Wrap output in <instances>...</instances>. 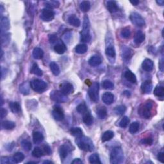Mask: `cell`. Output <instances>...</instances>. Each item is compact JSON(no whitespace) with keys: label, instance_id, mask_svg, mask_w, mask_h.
Returning a JSON list of instances; mask_svg holds the SVG:
<instances>
[{"label":"cell","instance_id":"1","mask_svg":"<svg viewBox=\"0 0 164 164\" xmlns=\"http://www.w3.org/2000/svg\"><path fill=\"white\" fill-rule=\"evenodd\" d=\"M76 143L80 150L85 151H92L94 149L92 141L89 138L81 136L76 140Z\"/></svg>","mask_w":164,"mask_h":164},{"label":"cell","instance_id":"2","mask_svg":"<svg viewBox=\"0 0 164 164\" xmlns=\"http://www.w3.org/2000/svg\"><path fill=\"white\" fill-rule=\"evenodd\" d=\"M153 101L149 100L144 104L141 106L138 112L141 117L145 118V119H149L151 117L152 111H153Z\"/></svg>","mask_w":164,"mask_h":164},{"label":"cell","instance_id":"3","mask_svg":"<svg viewBox=\"0 0 164 164\" xmlns=\"http://www.w3.org/2000/svg\"><path fill=\"white\" fill-rule=\"evenodd\" d=\"M124 156L122 149L119 147H115L112 151L110 161L112 164H119L124 162Z\"/></svg>","mask_w":164,"mask_h":164},{"label":"cell","instance_id":"4","mask_svg":"<svg viewBox=\"0 0 164 164\" xmlns=\"http://www.w3.org/2000/svg\"><path fill=\"white\" fill-rule=\"evenodd\" d=\"M80 40L83 42H89L91 40V35L90 34V23L89 18L85 16L83 30L80 33Z\"/></svg>","mask_w":164,"mask_h":164},{"label":"cell","instance_id":"5","mask_svg":"<svg viewBox=\"0 0 164 164\" xmlns=\"http://www.w3.org/2000/svg\"><path fill=\"white\" fill-rule=\"evenodd\" d=\"M99 85L98 82H94L91 84L88 94L90 100L93 102H98L99 100Z\"/></svg>","mask_w":164,"mask_h":164},{"label":"cell","instance_id":"6","mask_svg":"<svg viewBox=\"0 0 164 164\" xmlns=\"http://www.w3.org/2000/svg\"><path fill=\"white\" fill-rule=\"evenodd\" d=\"M30 87L35 92L41 93L46 89L47 84L43 80L35 79L30 81Z\"/></svg>","mask_w":164,"mask_h":164},{"label":"cell","instance_id":"7","mask_svg":"<svg viewBox=\"0 0 164 164\" xmlns=\"http://www.w3.org/2000/svg\"><path fill=\"white\" fill-rule=\"evenodd\" d=\"M50 98L56 103H63L68 101L67 96L64 95L60 90H54L50 93Z\"/></svg>","mask_w":164,"mask_h":164},{"label":"cell","instance_id":"8","mask_svg":"<svg viewBox=\"0 0 164 164\" xmlns=\"http://www.w3.org/2000/svg\"><path fill=\"white\" fill-rule=\"evenodd\" d=\"M130 19L133 25L139 27L144 26L145 24L144 18L136 12H133L130 14Z\"/></svg>","mask_w":164,"mask_h":164},{"label":"cell","instance_id":"9","mask_svg":"<svg viewBox=\"0 0 164 164\" xmlns=\"http://www.w3.org/2000/svg\"><path fill=\"white\" fill-rule=\"evenodd\" d=\"M54 17V11L50 8H44L42 10L41 18L45 22H49L52 21Z\"/></svg>","mask_w":164,"mask_h":164},{"label":"cell","instance_id":"10","mask_svg":"<svg viewBox=\"0 0 164 164\" xmlns=\"http://www.w3.org/2000/svg\"><path fill=\"white\" fill-rule=\"evenodd\" d=\"M52 115L54 119L58 121H61L64 118V113L62 108L59 106H54L52 112Z\"/></svg>","mask_w":164,"mask_h":164},{"label":"cell","instance_id":"11","mask_svg":"<svg viewBox=\"0 0 164 164\" xmlns=\"http://www.w3.org/2000/svg\"><path fill=\"white\" fill-rule=\"evenodd\" d=\"M72 150L71 145L68 144H64L62 145L59 148V154L61 160H64L68 156L70 152Z\"/></svg>","mask_w":164,"mask_h":164},{"label":"cell","instance_id":"12","mask_svg":"<svg viewBox=\"0 0 164 164\" xmlns=\"http://www.w3.org/2000/svg\"><path fill=\"white\" fill-rule=\"evenodd\" d=\"M60 91L65 96H68L71 94L73 91V86L72 85L68 82H65L60 85Z\"/></svg>","mask_w":164,"mask_h":164},{"label":"cell","instance_id":"13","mask_svg":"<svg viewBox=\"0 0 164 164\" xmlns=\"http://www.w3.org/2000/svg\"><path fill=\"white\" fill-rule=\"evenodd\" d=\"M10 28V21L6 17H2L1 18V24H0V29H1V33H5Z\"/></svg>","mask_w":164,"mask_h":164},{"label":"cell","instance_id":"14","mask_svg":"<svg viewBox=\"0 0 164 164\" xmlns=\"http://www.w3.org/2000/svg\"><path fill=\"white\" fill-rule=\"evenodd\" d=\"M153 89V84L150 80L145 81L141 85V91L144 94H149Z\"/></svg>","mask_w":164,"mask_h":164},{"label":"cell","instance_id":"15","mask_svg":"<svg viewBox=\"0 0 164 164\" xmlns=\"http://www.w3.org/2000/svg\"><path fill=\"white\" fill-rule=\"evenodd\" d=\"M103 103L107 105H111L114 101V95L111 92H105L102 96Z\"/></svg>","mask_w":164,"mask_h":164},{"label":"cell","instance_id":"16","mask_svg":"<svg viewBox=\"0 0 164 164\" xmlns=\"http://www.w3.org/2000/svg\"><path fill=\"white\" fill-rule=\"evenodd\" d=\"M142 69H143L144 71L147 72H150L153 69V67H154L153 62L152 61L151 59H145L144 60V62H142Z\"/></svg>","mask_w":164,"mask_h":164},{"label":"cell","instance_id":"17","mask_svg":"<svg viewBox=\"0 0 164 164\" xmlns=\"http://www.w3.org/2000/svg\"><path fill=\"white\" fill-rule=\"evenodd\" d=\"M107 7L110 13H115L119 10V7L115 1H108L107 2Z\"/></svg>","mask_w":164,"mask_h":164},{"label":"cell","instance_id":"18","mask_svg":"<svg viewBox=\"0 0 164 164\" xmlns=\"http://www.w3.org/2000/svg\"><path fill=\"white\" fill-rule=\"evenodd\" d=\"M102 62L101 59L98 55L92 56L89 60V64L92 67H96L101 64Z\"/></svg>","mask_w":164,"mask_h":164},{"label":"cell","instance_id":"19","mask_svg":"<svg viewBox=\"0 0 164 164\" xmlns=\"http://www.w3.org/2000/svg\"><path fill=\"white\" fill-rule=\"evenodd\" d=\"M44 137L40 132H34L33 133V141L35 144H39L44 141Z\"/></svg>","mask_w":164,"mask_h":164},{"label":"cell","instance_id":"20","mask_svg":"<svg viewBox=\"0 0 164 164\" xmlns=\"http://www.w3.org/2000/svg\"><path fill=\"white\" fill-rule=\"evenodd\" d=\"M133 54V50L129 48H124L122 51V57L124 60H129Z\"/></svg>","mask_w":164,"mask_h":164},{"label":"cell","instance_id":"21","mask_svg":"<svg viewBox=\"0 0 164 164\" xmlns=\"http://www.w3.org/2000/svg\"><path fill=\"white\" fill-rule=\"evenodd\" d=\"M83 121L87 126H91L93 124V117L89 111H87L86 113L83 114Z\"/></svg>","mask_w":164,"mask_h":164},{"label":"cell","instance_id":"22","mask_svg":"<svg viewBox=\"0 0 164 164\" xmlns=\"http://www.w3.org/2000/svg\"><path fill=\"white\" fill-rule=\"evenodd\" d=\"M68 23L74 27H79L81 25L80 20L75 15H72L68 18Z\"/></svg>","mask_w":164,"mask_h":164},{"label":"cell","instance_id":"23","mask_svg":"<svg viewBox=\"0 0 164 164\" xmlns=\"http://www.w3.org/2000/svg\"><path fill=\"white\" fill-rule=\"evenodd\" d=\"M33 57L35 59L41 60L44 57V51L40 48H35L33 51Z\"/></svg>","mask_w":164,"mask_h":164},{"label":"cell","instance_id":"24","mask_svg":"<svg viewBox=\"0 0 164 164\" xmlns=\"http://www.w3.org/2000/svg\"><path fill=\"white\" fill-rule=\"evenodd\" d=\"M124 77L130 83H135L136 82V78L135 74H133L131 71H126L124 73Z\"/></svg>","mask_w":164,"mask_h":164},{"label":"cell","instance_id":"25","mask_svg":"<svg viewBox=\"0 0 164 164\" xmlns=\"http://www.w3.org/2000/svg\"><path fill=\"white\" fill-rule=\"evenodd\" d=\"M145 39V35L141 31H138L135 33L134 37V42L136 44H141Z\"/></svg>","mask_w":164,"mask_h":164},{"label":"cell","instance_id":"26","mask_svg":"<svg viewBox=\"0 0 164 164\" xmlns=\"http://www.w3.org/2000/svg\"><path fill=\"white\" fill-rule=\"evenodd\" d=\"M54 50L59 54H62L65 52L66 47L63 43H58L54 46Z\"/></svg>","mask_w":164,"mask_h":164},{"label":"cell","instance_id":"27","mask_svg":"<svg viewBox=\"0 0 164 164\" xmlns=\"http://www.w3.org/2000/svg\"><path fill=\"white\" fill-rule=\"evenodd\" d=\"M50 68L52 73L54 76H59L60 73V69L59 66L58 65L57 63L52 62L50 63Z\"/></svg>","mask_w":164,"mask_h":164},{"label":"cell","instance_id":"28","mask_svg":"<svg viewBox=\"0 0 164 164\" xmlns=\"http://www.w3.org/2000/svg\"><path fill=\"white\" fill-rule=\"evenodd\" d=\"M97 115L99 119H103L107 116V110L105 107H100L97 110Z\"/></svg>","mask_w":164,"mask_h":164},{"label":"cell","instance_id":"29","mask_svg":"<svg viewBox=\"0 0 164 164\" xmlns=\"http://www.w3.org/2000/svg\"><path fill=\"white\" fill-rule=\"evenodd\" d=\"M70 133H71V134L72 136H74L76 138L81 137V136L83 135V131H82L81 129L80 128V127H72V128L70 130Z\"/></svg>","mask_w":164,"mask_h":164},{"label":"cell","instance_id":"30","mask_svg":"<svg viewBox=\"0 0 164 164\" xmlns=\"http://www.w3.org/2000/svg\"><path fill=\"white\" fill-rule=\"evenodd\" d=\"M114 136V133L112 131H110V130H108V131L105 132L104 133H103L101 138V141L103 142H107L110 141V140H111L112 139H113Z\"/></svg>","mask_w":164,"mask_h":164},{"label":"cell","instance_id":"31","mask_svg":"<svg viewBox=\"0 0 164 164\" xmlns=\"http://www.w3.org/2000/svg\"><path fill=\"white\" fill-rule=\"evenodd\" d=\"M9 107H10L12 112L14 114H17L21 111V106L19 103L17 102H10L9 103Z\"/></svg>","mask_w":164,"mask_h":164},{"label":"cell","instance_id":"32","mask_svg":"<svg viewBox=\"0 0 164 164\" xmlns=\"http://www.w3.org/2000/svg\"><path fill=\"white\" fill-rule=\"evenodd\" d=\"M3 128L5 130H12L16 127V123L13 121H5L1 124Z\"/></svg>","mask_w":164,"mask_h":164},{"label":"cell","instance_id":"33","mask_svg":"<svg viewBox=\"0 0 164 164\" xmlns=\"http://www.w3.org/2000/svg\"><path fill=\"white\" fill-rule=\"evenodd\" d=\"M30 72H31L32 74L39 76H42V70L39 68V67L36 63L33 64L32 69L30 70Z\"/></svg>","mask_w":164,"mask_h":164},{"label":"cell","instance_id":"34","mask_svg":"<svg viewBox=\"0 0 164 164\" xmlns=\"http://www.w3.org/2000/svg\"><path fill=\"white\" fill-rule=\"evenodd\" d=\"M87 46L86 44H79L78 45H76V47L75 48V51L76 53L78 54H84L87 51Z\"/></svg>","mask_w":164,"mask_h":164},{"label":"cell","instance_id":"35","mask_svg":"<svg viewBox=\"0 0 164 164\" xmlns=\"http://www.w3.org/2000/svg\"><path fill=\"white\" fill-rule=\"evenodd\" d=\"M89 162L92 164H101V162L100 160L99 156L97 153H94L89 156Z\"/></svg>","mask_w":164,"mask_h":164},{"label":"cell","instance_id":"36","mask_svg":"<svg viewBox=\"0 0 164 164\" xmlns=\"http://www.w3.org/2000/svg\"><path fill=\"white\" fill-rule=\"evenodd\" d=\"M10 33H4L1 34V44L3 46H7L10 43Z\"/></svg>","mask_w":164,"mask_h":164},{"label":"cell","instance_id":"37","mask_svg":"<svg viewBox=\"0 0 164 164\" xmlns=\"http://www.w3.org/2000/svg\"><path fill=\"white\" fill-rule=\"evenodd\" d=\"M153 94L157 97L159 98H163L164 96V88L162 85H159L155 87L154 90Z\"/></svg>","mask_w":164,"mask_h":164},{"label":"cell","instance_id":"38","mask_svg":"<svg viewBox=\"0 0 164 164\" xmlns=\"http://www.w3.org/2000/svg\"><path fill=\"white\" fill-rule=\"evenodd\" d=\"M105 53L107 54V56L112 58V59H113V58L115 59V55H116L115 48L113 46H112V45H109V46L107 47L105 50Z\"/></svg>","mask_w":164,"mask_h":164},{"label":"cell","instance_id":"39","mask_svg":"<svg viewBox=\"0 0 164 164\" xmlns=\"http://www.w3.org/2000/svg\"><path fill=\"white\" fill-rule=\"evenodd\" d=\"M20 92L25 95L28 94L30 92V87L27 82H24L19 87Z\"/></svg>","mask_w":164,"mask_h":164},{"label":"cell","instance_id":"40","mask_svg":"<svg viewBox=\"0 0 164 164\" xmlns=\"http://www.w3.org/2000/svg\"><path fill=\"white\" fill-rule=\"evenodd\" d=\"M45 6L50 9L56 8L59 7L60 3L58 1H46L44 2Z\"/></svg>","mask_w":164,"mask_h":164},{"label":"cell","instance_id":"41","mask_svg":"<svg viewBox=\"0 0 164 164\" xmlns=\"http://www.w3.org/2000/svg\"><path fill=\"white\" fill-rule=\"evenodd\" d=\"M80 9L83 12H87L90 9V3L88 1H83L81 3L80 5Z\"/></svg>","mask_w":164,"mask_h":164},{"label":"cell","instance_id":"42","mask_svg":"<svg viewBox=\"0 0 164 164\" xmlns=\"http://www.w3.org/2000/svg\"><path fill=\"white\" fill-rule=\"evenodd\" d=\"M44 155V151L40 147H36L32 151V156L35 158H41Z\"/></svg>","mask_w":164,"mask_h":164},{"label":"cell","instance_id":"43","mask_svg":"<svg viewBox=\"0 0 164 164\" xmlns=\"http://www.w3.org/2000/svg\"><path fill=\"white\" fill-rule=\"evenodd\" d=\"M13 158L16 163H18L23 162V160L25 159V155L22 153H21V152H17L16 154H14Z\"/></svg>","mask_w":164,"mask_h":164},{"label":"cell","instance_id":"44","mask_svg":"<svg viewBox=\"0 0 164 164\" xmlns=\"http://www.w3.org/2000/svg\"><path fill=\"white\" fill-rule=\"evenodd\" d=\"M140 127V124L138 122H133L130 126L129 131L131 133H135L139 131Z\"/></svg>","mask_w":164,"mask_h":164},{"label":"cell","instance_id":"45","mask_svg":"<svg viewBox=\"0 0 164 164\" xmlns=\"http://www.w3.org/2000/svg\"><path fill=\"white\" fill-rule=\"evenodd\" d=\"M102 85L105 89H107V90H112V89H114V83H112L111 81L108 80L103 81Z\"/></svg>","mask_w":164,"mask_h":164},{"label":"cell","instance_id":"46","mask_svg":"<svg viewBox=\"0 0 164 164\" xmlns=\"http://www.w3.org/2000/svg\"><path fill=\"white\" fill-rule=\"evenodd\" d=\"M21 146L25 150V151H29L31 150L32 145L31 144V142L28 141H26V140H24L22 142H21Z\"/></svg>","mask_w":164,"mask_h":164},{"label":"cell","instance_id":"47","mask_svg":"<svg viewBox=\"0 0 164 164\" xmlns=\"http://www.w3.org/2000/svg\"><path fill=\"white\" fill-rule=\"evenodd\" d=\"M126 107L124 105H119L115 108V112L116 113V114L119 115H123L126 112Z\"/></svg>","mask_w":164,"mask_h":164},{"label":"cell","instance_id":"48","mask_svg":"<svg viewBox=\"0 0 164 164\" xmlns=\"http://www.w3.org/2000/svg\"><path fill=\"white\" fill-rule=\"evenodd\" d=\"M130 123V119L127 116H124L122 119L121 120L119 123V126L121 127H123V128H125L128 125V124Z\"/></svg>","mask_w":164,"mask_h":164},{"label":"cell","instance_id":"49","mask_svg":"<svg viewBox=\"0 0 164 164\" xmlns=\"http://www.w3.org/2000/svg\"><path fill=\"white\" fill-rule=\"evenodd\" d=\"M76 110L79 113L81 114H84L88 111L87 106L85 104V103H81V104L79 105L76 108Z\"/></svg>","mask_w":164,"mask_h":164},{"label":"cell","instance_id":"50","mask_svg":"<svg viewBox=\"0 0 164 164\" xmlns=\"http://www.w3.org/2000/svg\"><path fill=\"white\" fill-rule=\"evenodd\" d=\"M121 35L122 37L124 39H127L130 37V36L131 35V31L129 28H124L122 30V31L121 32Z\"/></svg>","mask_w":164,"mask_h":164},{"label":"cell","instance_id":"51","mask_svg":"<svg viewBox=\"0 0 164 164\" xmlns=\"http://www.w3.org/2000/svg\"><path fill=\"white\" fill-rule=\"evenodd\" d=\"M1 164H5V163H16L15 161L12 158L4 156L2 157L1 159Z\"/></svg>","mask_w":164,"mask_h":164},{"label":"cell","instance_id":"52","mask_svg":"<svg viewBox=\"0 0 164 164\" xmlns=\"http://www.w3.org/2000/svg\"><path fill=\"white\" fill-rule=\"evenodd\" d=\"M141 142L142 144H146V145H152V144H153V140L151 137H147V138H144L142 139L141 141Z\"/></svg>","mask_w":164,"mask_h":164},{"label":"cell","instance_id":"53","mask_svg":"<svg viewBox=\"0 0 164 164\" xmlns=\"http://www.w3.org/2000/svg\"><path fill=\"white\" fill-rule=\"evenodd\" d=\"M43 150L45 153H46L48 155H50L51 153V150L50 147L48 145H44L43 146Z\"/></svg>","mask_w":164,"mask_h":164},{"label":"cell","instance_id":"54","mask_svg":"<svg viewBox=\"0 0 164 164\" xmlns=\"http://www.w3.org/2000/svg\"><path fill=\"white\" fill-rule=\"evenodd\" d=\"M158 160L160 162L164 163V153L163 152H160L158 154Z\"/></svg>","mask_w":164,"mask_h":164},{"label":"cell","instance_id":"55","mask_svg":"<svg viewBox=\"0 0 164 164\" xmlns=\"http://www.w3.org/2000/svg\"><path fill=\"white\" fill-rule=\"evenodd\" d=\"M0 115H1V119H3L4 117L7 116V110L3 108H1V113H0Z\"/></svg>","mask_w":164,"mask_h":164},{"label":"cell","instance_id":"56","mask_svg":"<svg viewBox=\"0 0 164 164\" xmlns=\"http://www.w3.org/2000/svg\"><path fill=\"white\" fill-rule=\"evenodd\" d=\"M71 163H74V164H81V163H83V161L80 158H76L73 161H72Z\"/></svg>","mask_w":164,"mask_h":164},{"label":"cell","instance_id":"57","mask_svg":"<svg viewBox=\"0 0 164 164\" xmlns=\"http://www.w3.org/2000/svg\"><path fill=\"white\" fill-rule=\"evenodd\" d=\"M159 68L161 71L162 72L163 71V59H162V60H160V62L159 63Z\"/></svg>","mask_w":164,"mask_h":164},{"label":"cell","instance_id":"58","mask_svg":"<svg viewBox=\"0 0 164 164\" xmlns=\"http://www.w3.org/2000/svg\"><path fill=\"white\" fill-rule=\"evenodd\" d=\"M57 40V37H56V36H54V35H51L50 36V41L51 44H53L54 43V42L56 41Z\"/></svg>","mask_w":164,"mask_h":164},{"label":"cell","instance_id":"59","mask_svg":"<svg viewBox=\"0 0 164 164\" xmlns=\"http://www.w3.org/2000/svg\"><path fill=\"white\" fill-rule=\"evenodd\" d=\"M130 2L131 3H132V5H135V6L137 5L139 3V1H137V0H135V1H130Z\"/></svg>","mask_w":164,"mask_h":164},{"label":"cell","instance_id":"60","mask_svg":"<svg viewBox=\"0 0 164 164\" xmlns=\"http://www.w3.org/2000/svg\"><path fill=\"white\" fill-rule=\"evenodd\" d=\"M156 3H157V4H158L160 6H163L164 5V1H163V0H159V1L158 0H157Z\"/></svg>","mask_w":164,"mask_h":164},{"label":"cell","instance_id":"61","mask_svg":"<svg viewBox=\"0 0 164 164\" xmlns=\"http://www.w3.org/2000/svg\"><path fill=\"white\" fill-rule=\"evenodd\" d=\"M43 163L44 164H53V162H52L51 161H50V160H45L43 162Z\"/></svg>","mask_w":164,"mask_h":164},{"label":"cell","instance_id":"62","mask_svg":"<svg viewBox=\"0 0 164 164\" xmlns=\"http://www.w3.org/2000/svg\"><path fill=\"white\" fill-rule=\"evenodd\" d=\"M26 163H27V164H31V163L36 164V163H37V162H27Z\"/></svg>","mask_w":164,"mask_h":164},{"label":"cell","instance_id":"63","mask_svg":"<svg viewBox=\"0 0 164 164\" xmlns=\"http://www.w3.org/2000/svg\"><path fill=\"white\" fill-rule=\"evenodd\" d=\"M1 105L2 106L3 104V97H1Z\"/></svg>","mask_w":164,"mask_h":164},{"label":"cell","instance_id":"64","mask_svg":"<svg viewBox=\"0 0 164 164\" xmlns=\"http://www.w3.org/2000/svg\"><path fill=\"white\" fill-rule=\"evenodd\" d=\"M3 51L1 50V59L3 58Z\"/></svg>","mask_w":164,"mask_h":164}]
</instances>
